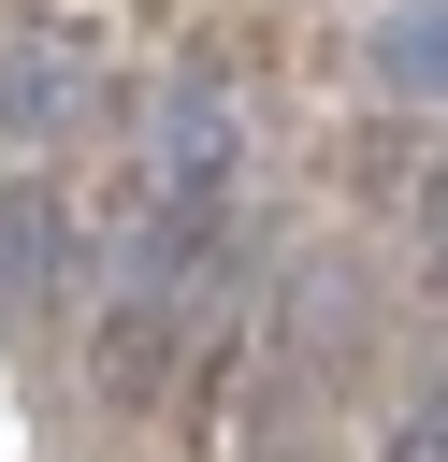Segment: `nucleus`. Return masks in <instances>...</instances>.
Here are the masks:
<instances>
[{
	"label": "nucleus",
	"mask_w": 448,
	"mask_h": 462,
	"mask_svg": "<svg viewBox=\"0 0 448 462\" xmlns=\"http://www.w3.org/2000/svg\"><path fill=\"white\" fill-rule=\"evenodd\" d=\"M231 173V101L217 87H159V116H145V188L159 202H202Z\"/></svg>",
	"instance_id": "f03ea898"
},
{
	"label": "nucleus",
	"mask_w": 448,
	"mask_h": 462,
	"mask_svg": "<svg viewBox=\"0 0 448 462\" xmlns=\"http://www.w3.org/2000/svg\"><path fill=\"white\" fill-rule=\"evenodd\" d=\"M376 72H390L405 101H448V0H405V14L376 29Z\"/></svg>",
	"instance_id": "20e7f679"
},
{
	"label": "nucleus",
	"mask_w": 448,
	"mask_h": 462,
	"mask_svg": "<svg viewBox=\"0 0 448 462\" xmlns=\"http://www.w3.org/2000/svg\"><path fill=\"white\" fill-rule=\"evenodd\" d=\"M390 462H448V390H434V404H419V419L390 433Z\"/></svg>",
	"instance_id": "39448f33"
},
{
	"label": "nucleus",
	"mask_w": 448,
	"mask_h": 462,
	"mask_svg": "<svg viewBox=\"0 0 448 462\" xmlns=\"http://www.w3.org/2000/svg\"><path fill=\"white\" fill-rule=\"evenodd\" d=\"M58 245H72V231H58V202H43V188H0V332L58 289Z\"/></svg>",
	"instance_id": "7ed1b4c3"
},
{
	"label": "nucleus",
	"mask_w": 448,
	"mask_h": 462,
	"mask_svg": "<svg viewBox=\"0 0 448 462\" xmlns=\"http://www.w3.org/2000/svg\"><path fill=\"white\" fill-rule=\"evenodd\" d=\"M87 116H101V43L58 14L0 29V144H72Z\"/></svg>",
	"instance_id": "f257e3e1"
}]
</instances>
